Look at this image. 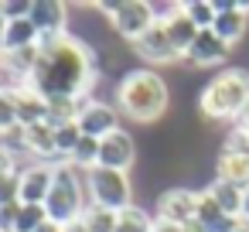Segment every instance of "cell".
Here are the masks:
<instances>
[{
  "label": "cell",
  "instance_id": "cell-1",
  "mask_svg": "<svg viewBox=\"0 0 249 232\" xmlns=\"http://www.w3.org/2000/svg\"><path fill=\"white\" fill-rule=\"evenodd\" d=\"M96 75L99 69L92 48L75 35H62L38 45V62L28 86L45 99H89Z\"/></svg>",
  "mask_w": 249,
  "mask_h": 232
},
{
  "label": "cell",
  "instance_id": "cell-2",
  "mask_svg": "<svg viewBox=\"0 0 249 232\" xmlns=\"http://www.w3.org/2000/svg\"><path fill=\"white\" fill-rule=\"evenodd\" d=\"M167 99H171L167 82L150 69H133L116 86V109L133 123H157L167 113Z\"/></svg>",
  "mask_w": 249,
  "mask_h": 232
},
{
  "label": "cell",
  "instance_id": "cell-3",
  "mask_svg": "<svg viewBox=\"0 0 249 232\" xmlns=\"http://www.w3.org/2000/svg\"><path fill=\"white\" fill-rule=\"evenodd\" d=\"M249 103V72L246 69H229L222 75H215L201 96H198V109L208 120H239V113Z\"/></svg>",
  "mask_w": 249,
  "mask_h": 232
},
{
  "label": "cell",
  "instance_id": "cell-4",
  "mask_svg": "<svg viewBox=\"0 0 249 232\" xmlns=\"http://www.w3.org/2000/svg\"><path fill=\"white\" fill-rule=\"evenodd\" d=\"M89 208V195H86V171L72 167V164H55V181L52 191L45 198V212L52 222L69 225L75 218H82Z\"/></svg>",
  "mask_w": 249,
  "mask_h": 232
},
{
  "label": "cell",
  "instance_id": "cell-5",
  "mask_svg": "<svg viewBox=\"0 0 249 232\" xmlns=\"http://www.w3.org/2000/svg\"><path fill=\"white\" fill-rule=\"evenodd\" d=\"M86 195H89V205H99V208H113V212H123L133 205V184L123 171H109V167H92L86 171Z\"/></svg>",
  "mask_w": 249,
  "mask_h": 232
},
{
  "label": "cell",
  "instance_id": "cell-6",
  "mask_svg": "<svg viewBox=\"0 0 249 232\" xmlns=\"http://www.w3.org/2000/svg\"><path fill=\"white\" fill-rule=\"evenodd\" d=\"M106 18H109V28L123 38V41H140L157 21H154V11L150 4H143V0H103V4H96Z\"/></svg>",
  "mask_w": 249,
  "mask_h": 232
},
{
  "label": "cell",
  "instance_id": "cell-7",
  "mask_svg": "<svg viewBox=\"0 0 249 232\" xmlns=\"http://www.w3.org/2000/svg\"><path fill=\"white\" fill-rule=\"evenodd\" d=\"M218 178L222 181H232L239 188L249 191V137L242 130L232 126V133L225 137L222 143V154H218Z\"/></svg>",
  "mask_w": 249,
  "mask_h": 232
},
{
  "label": "cell",
  "instance_id": "cell-8",
  "mask_svg": "<svg viewBox=\"0 0 249 232\" xmlns=\"http://www.w3.org/2000/svg\"><path fill=\"white\" fill-rule=\"evenodd\" d=\"M52 181H55V164H45V161L24 164L18 171V201L21 205H45Z\"/></svg>",
  "mask_w": 249,
  "mask_h": 232
},
{
  "label": "cell",
  "instance_id": "cell-9",
  "mask_svg": "<svg viewBox=\"0 0 249 232\" xmlns=\"http://www.w3.org/2000/svg\"><path fill=\"white\" fill-rule=\"evenodd\" d=\"M75 123H79L82 137L103 140V137H109V133L120 130V109L113 103H103V99H86Z\"/></svg>",
  "mask_w": 249,
  "mask_h": 232
},
{
  "label": "cell",
  "instance_id": "cell-10",
  "mask_svg": "<svg viewBox=\"0 0 249 232\" xmlns=\"http://www.w3.org/2000/svg\"><path fill=\"white\" fill-rule=\"evenodd\" d=\"M218 18H215V24H212V31L232 48L235 41H242L246 38V31H249V4H235V0H218Z\"/></svg>",
  "mask_w": 249,
  "mask_h": 232
},
{
  "label": "cell",
  "instance_id": "cell-11",
  "mask_svg": "<svg viewBox=\"0 0 249 232\" xmlns=\"http://www.w3.org/2000/svg\"><path fill=\"white\" fill-rule=\"evenodd\" d=\"M133 161H137V143H133V137L126 130H116V133L99 140V164L96 167H109V171L126 174L133 167Z\"/></svg>",
  "mask_w": 249,
  "mask_h": 232
},
{
  "label": "cell",
  "instance_id": "cell-12",
  "mask_svg": "<svg viewBox=\"0 0 249 232\" xmlns=\"http://www.w3.org/2000/svg\"><path fill=\"white\" fill-rule=\"evenodd\" d=\"M195 201H198V191H188V188H167V191L157 198V218L184 229V225L195 222Z\"/></svg>",
  "mask_w": 249,
  "mask_h": 232
},
{
  "label": "cell",
  "instance_id": "cell-13",
  "mask_svg": "<svg viewBox=\"0 0 249 232\" xmlns=\"http://www.w3.org/2000/svg\"><path fill=\"white\" fill-rule=\"evenodd\" d=\"M31 21H35L41 41L69 35V31H65V24H69V7L58 4V0H35V4H31Z\"/></svg>",
  "mask_w": 249,
  "mask_h": 232
},
{
  "label": "cell",
  "instance_id": "cell-14",
  "mask_svg": "<svg viewBox=\"0 0 249 232\" xmlns=\"http://www.w3.org/2000/svg\"><path fill=\"white\" fill-rule=\"evenodd\" d=\"M225 58H229V45H225L215 31H198L195 45H191L188 55H184V62L195 65V69H215V65H222Z\"/></svg>",
  "mask_w": 249,
  "mask_h": 232
},
{
  "label": "cell",
  "instance_id": "cell-15",
  "mask_svg": "<svg viewBox=\"0 0 249 232\" xmlns=\"http://www.w3.org/2000/svg\"><path fill=\"white\" fill-rule=\"evenodd\" d=\"M133 52H137L143 62H150V65H167V62H178V52L171 48L164 24H154V28H150L140 41H133Z\"/></svg>",
  "mask_w": 249,
  "mask_h": 232
},
{
  "label": "cell",
  "instance_id": "cell-16",
  "mask_svg": "<svg viewBox=\"0 0 249 232\" xmlns=\"http://www.w3.org/2000/svg\"><path fill=\"white\" fill-rule=\"evenodd\" d=\"M195 222L205 229V232H232L239 225V218L225 215L222 205L208 195V191H198V201H195Z\"/></svg>",
  "mask_w": 249,
  "mask_h": 232
},
{
  "label": "cell",
  "instance_id": "cell-17",
  "mask_svg": "<svg viewBox=\"0 0 249 232\" xmlns=\"http://www.w3.org/2000/svg\"><path fill=\"white\" fill-rule=\"evenodd\" d=\"M14 106H18V126H35L48 120V99L38 96L31 86L14 92Z\"/></svg>",
  "mask_w": 249,
  "mask_h": 232
},
{
  "label": "cell",
  "instance_id": "cell-18",
  "mask_svg": "<svg viewBox=\"0 0 249 232\" xmlns=\"http://www.w3.org/2000/svg\"><path fill=\"white\" fill-rule=\"evenodd\" d=\"M41 45V35L35 28L31 18H18V21H7V35H4V55H14V52H28V48H38Z\"/></svg>",
  "mask_w": 249,
  "mask_h": 232
},
{
  "label": "cell",
  "instance_id": "cell-19",
  "mask_svg": "<svg viewBox=\"0 0 249 232\" xmlns=\"http://www.w3.org/2000/svg\"><path fill=\"white\" fill-rule=\"evenodd\" d=\"M24 137H28V154H35L45 164H62L58 161V147H55V126L35 123V126H24Z\"/></svg>",
  "mask_w": 249,
  "mask_h": 232
},
{
  "label": "cell",
  "instance_id": "cell-20",
  "mask_svg": "<svg viewBox=\"0 0 249 232\" xmlns=\"http://www.w3.org/2000/svg\"><path fill=\"white\" fill-rule=\"evenodd\" d=\"M218 205H222V212L225 215H232V218H239L242 222V208H246V188H239V184H232V181H222V178H215L208 188H205Z\"/></svg>",
  "mask_w": 249,
  "mask_h": 232
},
{
  "label": "cell",
  "instance_id": "cell-21",
  "mask_svg": "<svg viewBox=\"0 0 249 232\" xmlns=\"http://www.w3.org/2000/svg\"><path fill=\"white\" fill-rule=\"evenodd\" d=\"M164 31H167L171 48L178 52V58H184V55H188V48H191V45H195V38H198V28H195V21H191L184 11H178L171 21H164Z\"/></svg>",
  "mask_w": 249,
  "mask_h": 232
},
{
  "label": "cell",
  "instance_id": "cell-22",
  "mask_svg": "<svg viewBox=\"0 0 249 232\" xmlns=\"http://www.w3.org/2000/svg\"><path fill=\"white\" fill-rule=\"evenodd\" d=\"M154 215L140 205H130L120 212V222H116V232H154Z\"/></svg>",
  "mask_w": 249,
  "mask_h": 232
},
{
  "label": "cell",
  "instance_id": "cell-23",
  "mask_svg": "<svg viewBox=\"0 0 249 232\" xmlns=\"http://www.w3.org/2000/svg\"><path fill=\"white\" fill-rule=\"evenodd\" d=\"M86 99H48V126H65V123H75L79 120V109H82Z\"/></svg>",
  "mask_w": 249,
  "mask_h": 232
},
{
  "label": "cell",
  "instance_id": "cell-24",
  "mask_svg": "<svg viewBox=\"0 0 249 232\" xmlns=\"http://www.w3.org/2000/svg\"><path fill=\"white\" fill-rule=\"evenodd\" d=\"M181 11L195 21L198 31H212V24H215V18H218L215 0H188V4H181Z\"/></svg>",
  "mask_w": 249,
  "mask_h": 232
},
{
  "label": "cell",
  "instance_id": "cell-25",
  "mask_svg": "<svg viewBox=\"0 0 249 232\" xmlns=\"http://www.w3.org/2000/svg\"><path fill=\"white\" fill-rule=\"evenodd\" d=\"M82 222H86L89 232H116L120 212H113V208H99V205H89L86 215H82Z\"/></svg>",
  "mask_w": 249,
  "mask_h": 232
},
{
  "label": "cell",
  "instance_id": "cell-26",
  "mask_svg": "<svg viewBox=\"0 0 249 232\" xmlns=\"http://www.w3.org/2000/svg\"><path fill=\"white\" fill-rule=\"evenodd\" d=\"M48 222L45 205H18V218H14V232H38Z\"/></svg>",
  "mask_w": 249,
  "mask_h": 232
},
{
  "label": "cell",
  "instance_id": "cell-27",
  "mask_svg": "<svg viewBox=\"0 0 249 232\" xmlns=\"http://www.w3.org/2000/svg\"><path fill=\"white\" fill-rule=\"evenodd\" d=\"M79 140H82V130H79V123L55 126V147H58V161H62V164L72 157V150L79 147Z\"/></svg>",
  "mask_w": 249,
  "mask_h": 232
},
{
  "label": "cell",
  "instance_id": "cell-28",
  "mask_svg": "<svg viewBox=\"0 0 249 232\" xmlns=\"http://www.w3.org/2000/svg\"><path fill=\"white\" fill-rule=\"evenodd\" d=\"M18 126V106H14V92H4L0 96V137L11 133Z\"/></svg>",
  "mask_w": 249,
  "mask_h": 232
},
{
  "label": "cell",
  "instance_id": "cell-29",
  "mask_svg": "<svg viewBox=\"0 0 249 232\" xmlns=\"http://www.w3.org/2000/svg\"><path fill=\"white\" fill-rule=\"evenodd\" d=\"M18 201V171L14 174H0V208Z\"/></svg>",
  "mask_w": 249,
  "mask_h": 232
},
{
  "label": "cell",
  "instance_id": "cell-30",
  "mask_svg": "<svg viewBox=\"0 0 249 232\" xmlns=\"http://www.w3.org/2000/svg\"><path fill=\"white\" fill-rule=\"evenodd\" d=\"M7 21H18V18H31V4L28 0H7V4H0Z\"/></svg>",
  "mask_w": 249,
  "mask_h": 232
},
{
  "label": "cell",
  "instance_id": "cell-31",
  "mask_svg": "<svg viewBox=\"0 0 249 232\" xmlns=\"http://www.w3.org/2000/svg\"><path fill=\"white\" fill-rule=\"evenodd\" d=\"M14 171H21V167H18V157H14L7 147H0V174H14Z\"/></svg>",
  "mask_w": 249,
  "mask_h": 232
},
{
  "label": "cell",
  "instance_id": "cell-32",
  "mask_svg": "<svg viewBox=\"0 0 249 232\" xmlns=\"http://www.w3.org/2000/svg\"><path fill=\"white\" fill-rule=\"evenodd\" d=\"M235 130H242V133L249 137V103H246V109L239 113V120H235Z\"/></svg>",
  "mask_w": 249,
  "mask_h": 232
},
{
  "label": "cell",
  "instance_id": "cell-33",
  "mask_svg": "<svg viewBox=\"0 0 249 232\" xmlns=\"http://www.w3.org/2000/svg\"><path fill=\"white\" fill-rule=\"evenodd\" d=\"M154 232H184V229H181V225H171V222H160V218H157V222H154Z\"/></svg>",
  "mask_w": 249,
  "mask_h": 232
},
{
  "label": "cell",
  "instance_id": "cell-34",
  "mask_svg": "<svg viewBox=\"0 0 249 232\" xmlns=\"http://www.w3.org/2000/svg\"><path fill=\"white\" fill-rule=\"evenodd\" d=\"M62 232H89V229H86V222H82V218H75V222L62 225Z\"/></svg>",
  "mask_w": 249,
  "mask_h": 232
},
{
  "label": "cell",
  "instance_id": "cell-35",
  "mask_svg": "<svg viewBox=\"0 0 249 232\" xmlns=\"http://www.w3.org/2000/svg\"><path fill=\"white\" fill-rule=\"evenodd\" d=\"M4 35H7V18L0 11V55H4Z\"/></svg>",
  "mask_w": 249,
  "mask_h": 232
},
{
  "label": "cell",
  "instance_id": "cell-36",
  "mask_svg": "<svg viewBox=\"0 0 249 232\" xmlns=\"http://www.w3.org/2000/svg\"><path fill=\"white\" fill-rule=\"evenodd\" d=\"M38 232H62V225H58V222H52V218H48V222H45V225H41V229H38Z\"/></svg>",
  "mask_w": 249,
  "mask_h": 232
},
{
  "label": "cell",
  "instance_id": "cell-37",
  "mask_svg": "<svg viewBox=\"0 0 249 232\" xmlns=\"http://www.w3.org/2000/svg\"><path fill=\"white\" fill-rule=\"evenodd\" d=\"M242 222L249 225V191H246V208H242Z\"/></svg>",
  "mask_w": 249,
  "mask_h": 232
},
{
  "label": "cell",
  "instance_id": "cell-38",
  "mask_svg": "<svg viewBox=\"0 0 249 232\" xmlns=\"http://www.w3.org/2000/svg\"><path fill=\"white\" fill-rule=\"evenodd\" d=\"M184 232H205V229H201L198 222H191V225H184Z\"/></svg>",
  "mask_w": 249,
  "mask_h": 232
},
{
  "label": "cell",
  "instance_id": "cell-39",
  "mask_svg": "<svg viewBox=\"0 0 249 232\" xmlns=\"http://www.w3.org/2000/svg\"><path fill=\"white\" fill-rule=\"evenodd\" d=\"M232 232H249V225H246V222H239V225H235Z\"/></svg>",
  "mask_w": 249,
  "mask_h": 232
},
{
  "label": "cell",
  "instance_id": "cell-40",
  "mask_svg": "<svg viewBox=\"0 0 249 232\" xmlns=\"http://www.w3.org/2000/svg\"><path fill=\"white\" fill-rule=\"evenodd\" d=\"M0 96H4V92H0Z\"/></svg>",
  "mask_w": 249,
  "mask_h": 232
}]
</instances>
